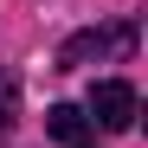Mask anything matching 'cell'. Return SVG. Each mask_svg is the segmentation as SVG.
I'll list each match as a JSON object with an SVG mask.
<instances>
[{
	"label": "cell",
	"mask_w": 148,
	"mask_h": 148,
	"mask_svg": "<svg viewBox=\"0 0 148 148\" xmlns=\"http://www.w3.org/2000/svg\"><path fill=\"white\" fill-rule=\"evenodd\" d=\"M129 45H135V26H90V32H71L64 52H58V71H77V64L103 58V52H129Z\"/></svg>",
	"instance_id": "obj_2"
},
{
	"label": "cell",
	"mask_w": 148,
	"mask_h": 148,
	"mask_svg": "<svg viewBox=\"0 0 148 148\" xmlns=\"http://www.w3.org/2000/svg\"><path fill=\"white\" fill-rule=\"evenodd\" d=\"M45 129H52V142H64V148H97V129H90V116L77 103H52L45 110Z\"/></svg>",
	"instance_id": "obj_3"
},
{
	"label": "cell",
	"mask_w": 148,
	"mask_h": 148,
	"mask_svg": "<svg viewBox=\"0 0 148 148\" xmlns=\"http://www.w3.org/2000/svg\"><path fill=\"white\" fill-rule=\"evenodd\" d=\"M90 129H110V135H122V129H135V84H122V77H103V84H90Z\"/></svg>",
	"instance_id": "obj_1"
},
{
	"label": "cell",
	"mask_w": 148,
	"mask_h": 148,
	"mask_svg": "<svg viewBox=\"0 0 148 148\" xmlns=\"http://www.w3.org/2000/svg\"><path fill=\"white\" fill-rule=\"evenodd\" d=\"M13 116H19V77H0V142L13 135Z\"/></svg>",
	"instance_id": "obj_4"
}]
</instances>
